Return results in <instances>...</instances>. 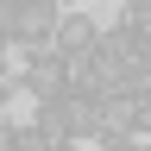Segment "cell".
<instances>
[{
    "mask_svg": "<svg viewBox=\"0 0 151 151\" xmlns=\"http://www.w3.org/2000/svg\"><path fill=\"white\" fill-rule=\"evenodd\" d=\"M38 120L63 139V151H76V145L94 139V126H101V94L63 88V94H50V101H38Z\"/></svg>",
    "mask_w": 151,
    "mask_h": 151,
    "instance_id": "cell-1",
    "label": "cell"
},
{
    "mask_svg": "<svg viewBox=\"0 0 151 151\" xmlns=\"http://www.w3.org/2000/svg\"><path fill=\"white\" fill-rule=\"evenodd\" d=\"M63 88H69V57L57 50V44H38L32 63H25V76H19V94L50 101V94H63Z\"/></svg>",
    "mask_w": 151,
    "mask_h": 151,
    "instance_id": "cell-3",
    "label": "cell"
},
{
    "mask_svg": "<svg viewBox=\"0 0 151 151\" xmlns=\"http://www.w3.org/2000/svg\"><path fill=\"white\" fill-rule=\"evenodd\" d=\"M13 151H63V139H57V132L32 113L25 126H13Z\"/></svg>",
    "mask_w": 151,
    "mask_h": 151,
    "instance_id": "cell-6",
    "label": "cell"
},
{
    "mask_svg": "<svg viewBox=\"0 0 151 151\" xmlns=\"http://www.w3.org/2000/svg\"><path fill=\"white\" fill-rule=\"evenodd\" d=\"M13 101H19V76H13V69H0V113H6Z\"/></svg>",
    "mask_w": 151,
    "mask_h": 151,
    "instance_id": "cell-7",
    "label": "cell"
},
{
    "mask_svg": "<svg viewBox=\"0 0 151 151\" xmlns=\"http://www.w3.org/2000/svg\"><path fill=\"white\" fill-rule=\"evenodd\" d=\"M13 25H19V0H0V38H6Z\"/></svg>",
    "mask_w": 151,
    "mask_h": 151,
    "instance_id": "cell-8",
    "label": "cell"
},
{
    "mask_svg": "<svg viewBox=\"0 0 151 151\" xmlns=\"http://www.w3.org/2000/svg\"><path fill=\"white\" fill-rule=\"evenodd\" d=\"M50 44L63 50V57H69V50H88V44H101V19H88V13H69V6H63V13H57V38H50Z\"/></svg>",
    "mask_w": 151,
    "mask_h": 151,
    "instance_id": "cell-5",
    "label": "cell"
},
{
    "mask_svg": "<svg viewBox=\"0 0 151 151\" xmlns=\"http://www.w3.org/2000/svg\"><path fill=\"white\" fill-rule=\"evenodd\" d=\"M132 101H139V132H151V88H145V94H132Z\"/></svg>",
    "mask_w": 151,
    "mask_h": 151,
    "instance_id": "cell-9",
    "label": "cell"
},
{
    "mask_svg": "<svg viewBox=\"0 0 151 151\" xmlns=\"http://www.w3.org/2000/svg\"><path fill=\"white\" fill-rule=\"evenodd\" d=\"M0 151H13V120L0 113Z\"/></svg>",
    "mask_w": 151,
    "mask_h": 151,
    "instance_id": "cell-10",
    "label": "cell"
},
{
    "mask_svg": "<svg viewBox=\"0 0 151 151\" xmlns=\"http://www.w3.org/2000/svg\"><path fill=\"white\" fill-rule=\"evenodd\" d=\"M57 0H19V25H13V38H25V44L38 50V44H50L57 38Z\"/></svg>",
    "mask_w": 151,
    "mask_h": 151,
    "instance_id": "cell-4",
    "label": "cell"
},
{
    "mask_svg": "<svg viewBox=\"0 0 151 151\" xmlns=\"http://www.w3.org/2000/svg\"><path fill=\"white\" fill-rule=\"evenodd\" d=\"M120 69H126V57L107 50V44L69 50V88H82V94H107V88H120Z\"/></svg>",
    "mask_w": 151,
    "mask_h": 151,
    "instance_id": "cell-2",
    "label": "cell"
}]
</instances>
